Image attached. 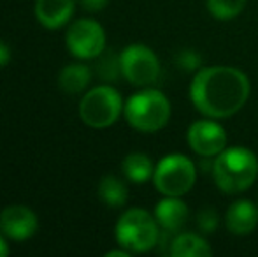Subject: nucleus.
<instances>
[{"mask_svg":"<svg viewBox=\"0 0 258 257\" xmlns=\"http://www.w3.org/2000/svg\"><path fill=\"white\" fill-rule=\"evenodd\" d=\"M160 224L143 208L126 210L116 224V240L128 252H148L160 240Z\"/></svg>","mask_w":258,"mask_h":257,"instance_id":"20e7f679","label":"nucleus"},{"mask_svg":"<svg viewBox=\"0 0 258 257\" xmlns=\"http://www.w3.org/2000/svg\"><path fill=\"white\" fill-rule=\"evenodd\" d=\"M197 180V168L183 153H169L155 166L153 183L160 194L183 197Z\"/></svg>","mask_w":258,"mask_h":257,"instance_id":"39448f33","label":"nucleus"},{"mask_svg":"<svg viewBox=\"0 0 258 257\" xmlns=\"http://www.w3.org/2000/svg\"><path fill=\"white\" fill-rule=\"evenodd\" d=\"M172 257H209L213 254L209 243L195 233H179L170 241Z\"/></svg>","mask_w":258,"mask_h":257,"instance_id":"4468645a","label":"nucleus"},{"mask_svg":"<svg viewBox=\"0 0 258 257\" xmlns=\"http://www.w3.org/2000/svg\"><path fill=\"white\" fill-rule=\"evenodd\" d=\"M186 139L191 150L201 157H216L228 143L227 132L214 118L194 122L186 132Z\"/></svg>","mask_w":258,"mask_h":257,"instance_id":"1a4fd4ad","label":"nucleus"},{"mask_svg":"<svg viewBox=\"0 0 258 257\" xmlns=\"http://www.w3.org/2000/svg\"><path fill=\"white\" fill-rule=\"evenodd\" d=\"M220 226V219H218V212L213 208H202L197 213V227L201 233L211 234L218 229Z\"/></svg>","mask_w":258,"mask_h":257,"instance_id":"6ab92c4d","label":"nucleus"},{"mask_svg":"<svg viewBox=\"0 0 258 257\" xmlns=\"http://www.w3.org/2000/svg\"><path fill=\"white\" fill-rule=\"evenodd\" d=\"M130 125L139 132H158L169 124L172 108L160 90L148 88L130 97L123 106Z\"/></svg>","mask_w":258,"mask_h":257,"instance_id":"7ed1b4c3","label":"nucleus"},{"mask_svg":"<svg viewBox=\"0 0 258 257\" xmlns=\"http://www.w3.org/2000/svg\"><path fill=\"white\" fill-rule=\"evenodd\" d=\"M177 64H179V67L184 69V71H195V69L201 65V57H199L197 53L186 49V52H181V55L177 57Z\"/></svg>","mask_w":258,"mask_h":257,"instance_id":"412c9836","label":"nucleus"},{"mask_svg":"<svg viewBox=\"0 0 258 257\" xmlns=\"http://www.w3.org/2000/svg\"><path fill=\"white\" fill-rule=\"evenodd\" d=\"M225 224L232 234L244 236L255 231L258 226V208L249 199H237L228 206L225 213Z\"/></svg>","mask_w":258,"mask_h":257,"instance_id":"f8f14e48","label":"nucleus"},{"mask_svg":"<svg viewBox=\"0 0 258 257\" xmlns=\"http://www.w3.org/2000/svg\"><path fill=\"white\" fill-rule=\"evenodd\" d=\"M251 83L242 71L228 65L204 67L190 83V99L195 110L207 118L234 117L248 102Z\"/></svg>","mask_w":258,"mask_h":257,"instance_id":"f257e3e1","label":"nucleus"},{"mask_svg":"<svg viewBox=\"0 0 258 257\" xmlns=\"http://www.w3.org/2000/svg\"><path fill=\"white\" fill-rule=\"evenodd\" d=\"M9 254V247H7L6 240L2 238V234H0V257H6Z\"/></svg>","mask_w":258,"mask_h":257,"instance_id":"393cba45","label":"nucleus"},{"mask_svg":"<svg viewBox=\"0 0 258 257\" xmlns=\"http://www.w3.org/2000/svg\"><path fill=\"white\" fill-rule=\"evenodd\" d=\"M258 178V159L244 146L225 148L213 162V180L225 194H241Z\"/></svg>","mask_w":258,"mask_h":257,"instance_id":"f03ea898","label":"nucleus"},{"mask_svg":"<svg viewBox=\"0 0 258 257\" xmlns=\"http://www.w3.org/2000/svg\"><path fill=\"white\" fill-rule=\"evenodd\" d=\"M86 11H100L107 6V0H81Z\"/></svg>","mask_w":258,"mask_h":257,"instance_id":"4be33fe9","label":"nucleus"},{"mask_svg":"<svg viewBox=\"0 0 258 257\" xmlns=\"http://www.w3.org/2000/svg\"><path fill=\"white\" fill-rule=\"evenodd\" d=\"M65 41L69 52L78 59H97L105 49V32L97 21L78 20L69 27Z\"/></svg>","mask_w":258,"mask_h":257,"instance_id":"6e6552de","label":"nucleus"},{"mask_svg":"<svg viewBox=\"0 0 258 257\" xmlns=\"http://www.w3.org/2000/svg\"><path fill=\"white\" fill-rule=\"evenodd\" d=\"M11 60V52H9V46L6 44L4 41H0V67L7 65Z\"/></svg>","mask_w":258,"mask_h":257,"instance_id":"5701e85b","label":"nucleus"},{"mask_svg":"<svg viewBox=\"0 0 258 257\" xmlns=\"http://www.w3.org/2000/svg\"><path fill=\"white\" fill-rule=\"evenodd\" d=\"M246 6V0H207V9L211 16L220 21H228L237 18Z\"/></svg>","mask_w":258,"mask_h":257,"instance_id":"a211bd4d","label":"nucleus"},{"mask_svg":"<svg viewBox=\"0 0 258 257\" xmlns=\"http://www.w3.org/2000/svg\"><path fill=\"white\" fill-rule=\"evenodd\" d=\"M155 219L160 224L162 229L167 233H179L188 222V215H190V208L181 197H172V195H165L158 204L155 206Z\"/></svg>","mask_w":258,"mask_h":257,"instance_id":"9b49d317","label":"nucleus"},{"mask_svg":"<svg viewBox=\"0 0 258 257\" xmlns=\"http://www.w3.org/2000/svg\"><path fill=\"white\" fill-rule=\"evenodd\" d=\"M99 197L104 204L111 206V208H119L126 202L128 199V190H126L125 183L116 176L109 175L104 176L99 183Z\"/></svg>","mask_w":258,"mask_h":257,"instance_id":"f3484780","label":"nucleus"},{"mask_svg":"<svg viewBox=\"0 0 258 257\" xmlns=\"http://www.w3.org/2000/svg\"><path fill=\"white\" fill-rule=\"evenodd\" d=\"M74 0H37L35 18L46 28H60L72 18Z\"/></svg>","mask_w":258,"mask_h":257,"instance_id":"ddd939ff","label":"nucleus"},{"mask_svg":"<svg viewBox=\"0 0 258 257\" xmlns=\"http://www.w3.org/2000/svg\"><path fill=\"white\" fill-rule=\"evenodd\" d=\"M105 255H107V257H128L130 252L126 250V248H123V250H111V252H107Z\"/></svg>","mask_w":258,"mask_h":257,"instance_id":"b1692460","label":"nucleus"},{"mask_svg":"<svg viewBox=\"0 0 258 257\" xmlns=\"http://www.w3.org/2000/svg\"><path fill=\"white\" fill-rule=\"evenodd\" d=\"M0 229L13 240H28L37 231V217L27 206H9L0 215Z\"/></svg>","mask_w":258,"mask_h":257,"instance_id":"9d476101","label":"nucleus"},{"mask_svg":"<svg viewBox=\"0 0 258 257\" xmlns=\"http://www.w3.org/2000/svg\"><path fill=\"white\" fill-rule=\"evenodd\" d=\"M121 95L111 86L92 88L79 104V117L88 127L105 129L119 118L123 111Z\"/></svg>","mask_w":258,"mask_h":257,"instance_id":"423d86ee","label":"nucleus"},{"mask_svg":"<svg viewBox=\"0 0 258 257\" xmlns=\"http://www.w3.org/2000/svg\"><path fill=\"white\" fill-rule=\"evenodd\" d=\"M121 169L125 173V176L134 183H144L150 178H153L155 173V166L151 162V159L144 153H130L123 159Z\"/></svg>","mask_w":258,"mask_h":257,"instance_id":"dca6fc26","label":"nucleus"},{"mask_svg":"<svg viewBox=\"0 0 258 257\" xmlns=\"http://www.w3.org/2000/svg\"><path fill=\"white\" fill-rule=\"evenodd\" d=\"M123 78L136 86H148L158 79L160 62L155 52L144 44H130L119 55Z\"/></svg>","mask_w":258,"mask_h":257,"instance_id":"0eeeda50","label":"nucleus"},{"mask_svg":"<svg viewBox=\"0 0 258 257\" xmlns=\"http://www.w3.org/2000/svg\"><path fill=\"white\" fill-rule=\"evenodd\" d=\"M92 79V71L83 64H71L63 67L58 76L60 88L67 93H79L88 86Z\"/></svg>","mask_w":258,"mask_h":257,"instance_id":"2eb2a0df","label":"nucleus"},{"mask_svg":"<svg viewBox=\"0 0 258 257\" xmlns=\"http://www.w3.org/2000/svg\"><path fill=\"white\" fill-rule=\"evenodd\" d=\"M100 78L104 79H116L118 78V72H121V67H119V59H114L112 55L105 57L100 62L99 67Z\"/></svg>","mask_w":258,"mask_h":257,"instance_id":"aec40b11","label":"nucleus"}]
</instances>
